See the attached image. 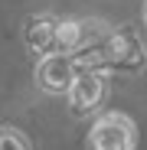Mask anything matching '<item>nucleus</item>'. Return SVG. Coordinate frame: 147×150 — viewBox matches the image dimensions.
Listing matches in <instances>:
<instances>
[{"label": "nucleus", "instance_id": "obj_1", "mask_svg": "<svg viewBox=\"0 0 147 150\" xmlns=\"http://www.w3.org/2000/svg\"><path fill=\"white\" fill-rule=\"evenodd\" d=\"M105 95H108V69L98 62L95 46H92V49L82 52V72L75 75V82H72L69 108H72L75 117H85V114H92L105 101Z\"/></svg>", "mask_w": 147, "mask_h": 150}, {"label": "nucleus", "instance_id": "obj_2", "mask_svg": "<svg viewBox=\"0 0 147 150\" xmlns=\"http://www.w3.org/2000/svg\"><path fill=\"white\" fill-rule=\"evenodd\" d=\"M95 56L105 69H114V72H137L147 62L144 42L131 26H121V30L108 33L102 42H95Z\"/></svg>", "mask_w": 147, "mask_h": 150}, {"label": "nucleus", "instance_id": "obj_3", "mask_svg": "<svg viewBox=\"0 0 147 150\" xmlns=\"http://www.w3.org/2000/svg\"><path fill=\"white\" fill-rule=\"evenodd\" d=\"M134 147H137V124L128 114L105 111L95 117L88 131V150H134Z\"/></svg>", "mask_w": 147, "mask_h": 150}, {"label": "nucleus", "instance_id": "obj_4", "mask_svg": "<svg viewBox=\"0 0 147 150\" xmlns=\"http://www.w3.org/2000/svg\"><path fill=\"white\" fill-rule=\"evenodd\" d=\"M82 72V52H59L36 62V85L46 95H69L75 75Z\"/></svg>", "mask_w": 147, "mask_h": 150}, {"label": "nucleus", "instance_id": "obj_5", "mask_svg": "<svg viewBox=\"0 0 147 150\" xmlns=\"http://www.w3.org/2000/svg\"><path fill=\"white\" fill-rule=\"evenodd\" d=\"M59 26H62V20L56 16H30L26 20V30H23V36H26V46L33 49L36 56H59Z\"/></svg>", "mask_w": 147, "mask_h": 150}, {"label": "nucleus", "instance_id": "obj_6", "mask_svg": "<svg viewBox=\"0 0 147 150\" xmlns=\"http://www.w3.org/2000/svg\"><path fill=\"white\" fill-rule=\"evenodd\" d=\"M0 150H30V140H26V134L20 127L4 124V127H0Z\"/></svg>", "mask_w": 147, "mask_h": 150}, {"label": "nucleus", "instance_id": "obj_7", "mask_svg": "<svg viewBox=\"0 0 147 150\" xmlns=\"http://www.w3.org/2000/svg\"><path fill=\"white\" fill-rule=\"evenodd\" d=\"M144 26H147V0H144Z\"/></svg>", "mask_w": 147, "mask_h": 150}]
</instances>
